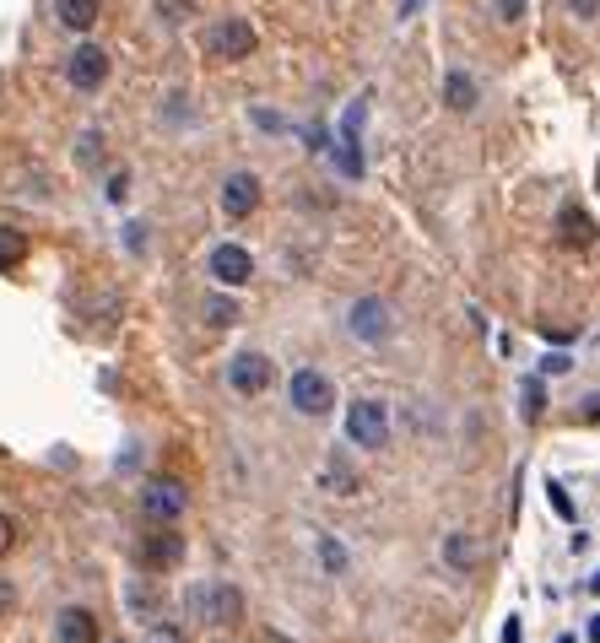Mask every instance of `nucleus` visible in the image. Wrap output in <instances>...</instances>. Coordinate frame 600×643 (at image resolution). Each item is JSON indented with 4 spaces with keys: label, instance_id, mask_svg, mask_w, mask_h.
I'll use <instances>...</instances> for the list:
<instances>
[{
    "label": "nucleus",
    "instance_id": "nucleus-1",
    "mask_svg": "<svg viewBox=\"0 0 600 643\" xmlns=\"http://www.w3.org/2000/svg\"><path fill=\"white\" fill-rule=\"evenodd\" d=\"M255 28H249L244 17H228V22H211L206 33H200V49L206 55H217V60H249L255 55Z\"/></svg>",
    "mask_w": 600,
    "mask_h": 643
},
{
    "label": "nucleus",
    "instance_id": "nucleus-2",
    "mask_svg": "<svg viewBox=\"0 0 600 643\" xmlns=\"http://www.w3.org/2000/svg\"><path fill=\"white\" fill-rule=\"evenodd\" d=\"M287 395H292V411H303V417H325V411L336 406V384H330L325 373H314V368L292 373Z\"/></svg>",
    "mask_w": 600,
    "mask_h": 643
},
{
    "label": "nucleus",
    "instance_id": "nucleus-3",
    "mask_svg": "<svg viewBox=\"0 0 600 643\" xmlns=\"http://www.w3.org/2000/svg\"><path fill=\"white\" fill-rule=\"evenodd\" d=\"M346 438L363 449H384L390 444V411H384L379 400H357V406L346 411Z\"/></svg>",
    "mask_w": 600,
    "mask_h": 643
},
{
    "label": "nucleus",
    "instance_id": "nucleus-4",
    "mask_svg": "<svg viewBox=\"0 0 600 643\" xmlns=\"http://www.w3.org/2000/svg\"><path fill=\"white\" fill-rule=\"evenodd\" d=\"M190 611H200V622H238L244 600L228 584H200V589H190Z\"/></svg>",
    "mask_w": 600,
    "mask_h": 643
},
{
    "label": "nucleus",
    "instance_id": "nucleus-5",
    "mask_svg": "<svg viewBox=\"0 0 600 643\" xmlns=\"http://www.w3.org/2000/svg\"><path fill=\"white\" fill-rule=\"evenodd\" d=\"M184 487L179 481H168V476H157V481H146V492H141V508H146V519H157V525H173V519L184 514Z\"/></svg>",
    "mask_w": 600,
    "mask_h": 643
},
{
    "label": "nucleus",
    "instance_id": "nucleus-6",
    "mask_svg": "<svg viewBox=\"0 0 600 643\" xmlns=\"http://www.w3.org/2000/svg\"><path fill=\"white\" fill-rule=\"evenodd\" d=\"M65 76H71L76 92H98L103 82H109V55H103L98 44H76L71 65H65Z\"/></svg>",
    "mask_w": 600,
    "mask_h": 643
},
{
    "label": "nucleus",
    "instance_id": "nucleus-7",
    "mask_svg": "<svg viewBox=\"0 0 600 643\" xmlns=\"http://www.w3.org/2000/svg\"><path fill=\"white\" fill-rule=\"evenodd\" d=\"M271 357H260V352H238L233 363H228V384L238 395H260V390H271Z\"/></svg>",
    "mask_w": 600,
    "mask_h": 643
},
{
    "label": "nucleus",
    "instance_id": "nucleus-8",
    "mask_svg": "<svg viewBox=\"0 0 600 643\" xmlns=\"http://www.w3.org/2000/svg\"><path fill=\"white\" fill-rule=\"evenodd\" d=\"M211 276H217L222 287H244V281L255 276V260H249L244 244H217L211 249Z\"/></svg>",
    "mask_w": 600,
    "mask_h": 643
},
{
    "label": "nucleus",
    "instance_id": "nucleus-9",
    "mask_svg": "<svg viewBox=\"0 0 600 643\" xmlns=\"http://www.w3.org/2000/svg\"><path fill=\"white\" fill-rule=\"evenodd\" d=\"M255 206H260V179L255 173H233V179L222 184V211H228V217H249Z\"/></svg>",
    "mask_w": 600,
    "mask_h": 643
},
{
    "label": "nucleus",
    "instance_id": "nucleus-10",
    "mask_svg": "<svg viewBox=\"0 0 600 643\" xmlns=\"http://www.w3.org/2000/svg\"><path fill=\"white\" fill-rule=\"evenodd\" d=\"M352 330H357L363 341H384V336H390V308H384L379 298L352 303Z\"/></svg>",
    "mask_w": 600,
    "mask_h": 643
},
{
    "label": "nucleus",
    "instance_id": "nucleus-11",
    "mask_svg": "<svg viewBox=\"0 0 600 643\" xmlns=\"http://www.w3.org/2000/svg\"><path fill=\"white\" fill-rule=\"evenodd\" d=\"M60 643H98V622L82 606H65L60 611Z\"/></svg>",
    "mask_w": 600,
    "mask_h": 643
},
{
    "label": "nucleus",
    "instance_id": "nucleus-12",
    "mask_svg": "<svg viewBox=\"0 0 600 643\" xmlns=\"http://www.w3.org/2000/svg\"><path fill=\"white\" fill-rule=\"evenodd\" d=\"M557 227H563V244H573V249L595 244V222H590V211H579V206H568L563 217H557Z\"/></svg>",
    "mask_w": 600,
    "mask_h": 643
},
{
    "label": "nucleus",
    "instance_id": "nucleus-13",
    "mask_svg": "<svg viewBox=\"0 0 600 643\" xmlns=\"http://www.w3.org/2000/svg\"><path fill=\"white\" fill-rule=\"evenodd\" d=\"M55 17L71 33H87L92 22H98V0H55Z\"/></svg>",
    "mask_w": 600,
    "mask_h": 643
},
{
    "label": "nucleus",
    "instance_id": "nucleus-14",
    "mask_svg": "<svg viewBox=\"0 0 600 643\" xmlns=\"http://www.w3.org/2000/svg\"><path fill=\"white\" fill-rule=\"evenodd\" d=\"M179 557H184V541H179V535H152V541L141 546V562H152V568H173Z\"/></svg>",
    "mask_w": 600,
    "mask_h": 643
},
{
    "label": "nucleus",
    "instance_id": "nucleus-15",
    "mask_svg": "<svg viewBox=\"0 0 600 643\" xmlns=\"http://www.w3.org/2000/svg\"><path fill=\"white\" fill-rule=\"evenodd\" d=\"M444 98H449V109H476V82H471V76H465V71H449L444 76Z\"/></svg>",
    "mask_w": 600,
    "mask_h": 643
},
{
    "label": "nucleus",
    "instance_id": "nucleus-16",
    "mask_svg": "<svg viewBox=\"0 0 600 643\" xmlns=\"http://www.w3.org/2000/svg\"><path fill=\"white\" fill-rule=\"evenodd\" d=\"M28 260V238L17 233V227H0V271H11V265Z\"/></svg>",
    "mask_w": 600,
    "mask_h": 643
},
{
    "label": "nucleus",
    "instance_id": "nucleus-17",
    "mask_svg": "<svg viewBox=\"0 0 600 643\" xmlns=\"http://www.w3.org/2000/svg\"><path fill=\"white\" fill-rule=\"evenodd\" d=\"M519 411H525V422H536L546 411V384L541 379H525L519 384Z\"/></svg>",
    "mask_w": 600,
    "mask_h": 643
},
{
    "label": "nucleus",
    "instance_id": "nucleus-18",
    "mask_svg": "<svg viewBox=\"0 0 600 643\" xmlns=\"http://www.w3.org/2000/svg\"><path fill=\"white\" fill-rule=\"evenodd\" d=\"M325 492H336V498H352V492H357V476L346 471V465L330 460V465H325Z\"/></svg>",
    "mask_w": 600,
    "mask_h": 643
},
{
    "label": "nucleus",
    "instance_id": "nucleus-19",
    "mask_svg": "<svg viewBox=\"0 0 600 643\" xmlns=\"http://www.w3.org/2000/svg\"><path fill=\"white\" fill-rule=\"evenodd\" d=\"M206 319H211V325H233V319H238V303H233V298H211V303H206Z\"/></svg>",
    "mask_w": 600,
    "mask_h": 643
},
{
    "label": "nucleus",
    "instance_id": "nucleus-20",
    "mask_svg": "<svg viewBox=\"0 0 600 643\" xmlns=\"http://www.w3.org/2000/svg\"><path fill=\"white\" fill-rule=\"evenodd\" d=\"M319 557H325L330 573H346V552H341L336 541H330V535H319Z\"/></svg>",
    "mask_w": 600,
    "mask_h": 643
},
{
    "label": "nucleus",
    "instance_id": "nucleus-21",
    "mask_svg": "<svg viewBox=\"0 0 600 643\" xmlns=\"http://www.w3.org/2000/svg\"><path fill=\"white\" fill-rule=\"evenodd\" d=\"M568 11H573L579 22H595V17H600V0H568Z\"/></svg>",
    "mask_w": 600,
    "mask_h": 643
},
{
    "label": "nucleus",
    "instance_id": "nucleus-22",
    "mask_svg": "<svg viewBox=\"0 0 600 643\" xmlns=\"http://www.w3.org/2000/svg\"><path fill=\"white\" fill-rule=\"evenodd\" d=\"M546 498H552V508H557V514H563L568 525H573V503L563 498V487H557V481H552V487H546Z\"/></svg>",
    "mask_w": 600,
    "mask_h": 643
},
{
    "label": "nucleus",
    "instance_id": "nucleus-23",
    "mask_svg": "<svg viewBox=\"0 0 600 643\" xmlns=\"http://www.w3.org/2000/svg\"><path fill=\"white\" fill-rule=\"evenodd\" d=\"M498 17L503 22H519V17H525V0H498Z\"/></svg>",
    "mask_w": 600,
    "mask_h": 643
},
{
    "label": "nucleus",
    "instance_id": "nucleus-24",
    "mask_svg": "<svg viewBox=\"0 0 600 643\" xmlns=\"http://www.w3.org/2000/svg\"><path fill=\"white\" fill-rule=\"evenodd\" d=\"M11 541H17V525H11V514H0V552H11Z\"/></svg>",
    "mask_w": 600,
    "mask_h": 643
},
{
    "label": "nucleus",
    "instance_id": "nucleus-25",
    "mask_svg": "<svg viewBox=\"0 0 600 643\" xmlns=\"http://www.w3.org/2000/svg\"><path fill=\"white\" fill-rule=\"evenodd\" d=\"M541 368H546V373H568V368H573V357H563V352H552V357H546Z\"/></svg>",
    "mask_w": 600,
    "mask_h": 643
},
{
    "label": "nucleus",
    "instance_id": "nucleus-26",
    "mask_svg": "<svg viewBox=\"0 0 600 643\" xmlns=\"http://www.w3.org/2000/svg\"><path fill=\"white\" fill-rule=\"evenodd\" d=\"M152 643H184V633H173V627H152Z\"/></svg>",
    "mask_w": 600,
    "mask_h": 643
},
{
    "label": "nucleus",
    "instance_id": "nucleus-27",
    "mask_svg": "<svg viewBox=\"0 0 600 643\" xmlns=\"http://www.w3.org/2000/svg\"><path fill=\"white\" fill-rule=\"evenodd\" d=\"M449 557H455V562H471V546H465L460 535H455V541H449Z\"/></svg>",
    "mask_w": 600,
    "mask_h": 643
},
{
    "label": "nucleus",
    "instance_id": "nucleus-28",
    "mask_svg": "<svg viewBox=\"0 0 600 643\" xmlns=\"http://www.w3.org/2000/svg\"><path fill=\"white\" fill-rule=\"evenodd\" d=\"M125 184H130L125 173H114V179H109V200H125Z\"/></svg>",
    "mask_w": 600,
    "mask_h": 643
},
{
    "label": "nucleus",
    "instance_id": "nucleus-29",
    "mask_svg": "<svg viewBox=\"0 0 600 643\" xmlns=\"http://www.w3.org/2000/svg\"><path fill=\"white\" fill-rule=\"evenodd\" d=\"M590 638H595V643H600V616H595V622H590Z\"/></svg>",
    "mask_w": 600,
    "mask_h": 643
},
{
    "label": "nucleus",
    "instance_id": "nucleus-30",
    "mask_svg": "<svg viewBox=\"0 0 600 643\" xmlns=\"http://www.w3.org/2000/svg\"><path fill=\"white\" fill-rule=\"evenodd\" d=\"M590 589H595V595H600V573H595V579H590Z\"/></svg>",
    "mask_w": 600,
    "mask_h": 643
},
{
    "label": "nucleus",
    "instance_id": "nucleus-31",
    "mask_svg": "<svg viewBox=\"0 0 600 643\" xmlns=\"http://www.w3.org/2000/svg\"><path fill=\"white\" fill-rule=\"evenodd\" d=\"M406 11H417V0H406Z\"/></svg>",
    "mask_w": 600,
    "mask_h": 643
}]
</instances>
